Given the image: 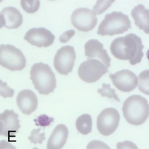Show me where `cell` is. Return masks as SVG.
Returning a JSON list of instances; mask_svg holds the SVG:
<instances>
[{
	"instance_id": "6da1fadb",
	"label": "cell",
	"mask_w": 149,
	"mask_h": 149,
	"mask_svg": "<svg viewBox=\"0 0 149 149\" xmlns=\"http://www.w3.org/2000/svg\"><path fill=\"white\" fill-rule=\"evenodd\" d=\"M144 46L141 38L130 33L125 37L116 38L111 44V52L116 58L122 60H129L132 65L141 62L143 56Z\"/></svg>"
},
{
	"instance_id": "7a4b0ae2",
	"label": "cell",
	"mask_w": 149,
	"mask_h": 149,
	"mask_svg": "<svg viewBox=\"0 0 149 149\" xmlns=\"http://www.w3.org/2000/svg\"><path fill=\"white\" fill-rule=\"evenodd\" d=\"M122 110L124 118L129 124L139 126L144 123L148 118V102L141 95H131L124 102Z\"/></svg>"
},
{
	"instance_id": "3957f363",
	"label": "cell",
	"mask_w": 149,
	"mask_h": 149,
	"mask_svg": "<svg viewBox=\"0 0 149 149\" xmlns=\"http://www.w3.org/2000/svg\"><path fill=\"white\" fill-rule=\"evenodd\" d=\"M30 79L35 89L42 95H49L56 87L55 74L49 65L42 62L33 65L30 71Z\"/></svg>"
},
{
	"instance_id": "277c9868",
	"label": "cell",
	"mask_w": 149,
	"mask_h": 149,
	"mask_svg": "<svg viewBox=\"0 0 149 149\" xmlns=\"http://www.w3.org/2000/svg\"><path fill=\"white\" fill-rule=\"evenodd\" d=\"M131 28L128 16L121 12H113L105 15L99 26L97 33L102 36H112L124 33Z\"/></svg>"
},
{
	"instance_id": "5b68a950",
	"label": "cell",
	"mask_w": 149,
	"mask_h": 149,
	"mask_svg": "<svg viewBox=\"0 0 149 149\" xmlns=\"http://www.w3.org/2000/svg\"><path fill=\"white\" fill-rule=\"evenodd\" d=\"M23 52L11 45H0V65L12 71H21L26 66Z\"/></svg>"
},
{
	"instance_id": "8992f818",
	"label": "cell",
	"mask_w": 149,
	"mask_h": 149,
	"mask_svg": "<svg viewBox=\"0 0 149 149\" xmlns=\"http://www.w3.org/2000/svg\"><path fill=\"white\" fill-rule=\"evenodd\" d=\"M109 68L99 60L87 59L80 65L78 73L80 79L87 83L97 81L108 72Z\"/></svg>"
},
{
	"instance_id": "52a82bcc",
	"label": "cell",
	"mask_w": 149,
	"mask_h": 149,
	"mask_svg": "<svg viewBox=\"0 0 149 149\" xmlns=\"http://www.w3.org/2000/svg\"><path fill=\"white\" fill-rule=\"evenodd\" d=\"M120 119V113L116 109L112 107L105 109L97 116V130L102 135H110L118 128Z\"/></svg>"
},
{
	"instance_id": "ba28073f",
	"label": "cell",
	"mask_w": 149,
	"mask_h": 149,
	"mask_svg": "<svg viewBox=\"0 0 149 149\" xmlns=\"http://www.w3.org/2000/svg\"><path fill=\"white\" fill-rule=\"evenodd\" d=\"M76 53L74 48L72 46H64L56 52L54 59V66L58 73L68 75L72 71Z\"/></svg>"
},
{
	"instance_id": "9c48e42d",
	"label": "cell",
	"mask_w": 149,
	"mask_h": 149,
	"mask_svg": "<svg viewBox=\"0 0 149 149\" xmlns=\"http://www.w3.org/2000/svg\"><path fill=\"white\" fill-rule=\"evenodd\" d=\"M73 26L81 31H91L94 29L97 24L96 14L87 8H81L76 9L71 17Z\"/></svg>"
},
{
	"instance_id": "30bf717a",
	"label": "cell",
	"mask_w": 149,
	"mask_h": 149,
	"mask_svg": "<svg viewBox=\"0 0 149 149\" xmlns=\"http://www.w3.org/2000/svg\"><path fill=\"white\" fill-rule=\"evenodd\" d=\"M113 85L120 91L129 92L138 85V79L133 72L128 69L121 70L109 75Z\"/></svg>"
},
{
	"instance_id": "8fae6325",
	"label": "cell",
	"mask_w": 149,
	"mask_h": 149,
	"mask_svg": "<svg viewBox=\"0 0 149 149\" xmlns=\"http://www.w3.org/2000/svg\"><path fill=\"white\" fill-rule=\"evenodd\" d=\"M55 37L49 30L44 27L33 28L25 34L24 39L31 45L45 48L54 43Z\"/></svg>"
},
{
	"instance_id": "7c38bea8",
	"label": "cell",
	"mask_w": 149,
	"mask_h": 149,
	"mask_svg": "<svg viewBox=\"0 0 149 149\" xmlns=\"http://www.w3.org/2000/svg\"><path fill=\"white\" fill-rule=\"evenodd\" d=\"M103 47L102 43L97 40H89L85 45V55L87 59L99 60L109 68L111 66V59Z\"/></svg>"
},
{
	"instance_id": "4fadbf2b",
	"label": "cell",
	"mask_w": 149,
	"mask_h": 149,
	"mask_svg": "<svg viewBox=\"0 0 149 149\" xmlns=\"http://www.w3.org/2000/svg\"><path fill=\"white\" fill-rule=\"evenodd\" d=\"M19 116L13 110L6 109L0 113V122L3 124V130L1 135L9 138L15 136L21 127L18 120Z\"/></svg>"
},
{
	"instance_id": "5bb4252c",
	"label": "cell",
	"mask_w": 149,
	"mask_h": 149,
	"mask_svg": "<svg viewBox=\"0 0 149 149\" xmlns=\"http://www.w3.org/2000/svg\"><path fill=\"white\" fill-rule=\"evenodd\" d=\"M16 102L18 107L24 114L29 116L38 108V97L30 89H24L17 94Z\"/></svg>"
},
{
	"instance_id": "9a60e30c",
	"label": "cell",
	"mask_w": 149,
	"mask_h": 149,
	"mask_svg": "<svg viewBox=\"0 0 149 149\" xmlns=\"http://www.w3.org/2000/svg\"><path fill=\"white\" fill-rule=\"evenodd\" d=\"M68 135V129L65 125H57L48 139L47 149H62L66 143Z\"/></svg>"
},
{
	"instance_id": "2e32d148",
	"label": "cell",
	"mask_w": 149,
	"mask_h": 149,
	"mask_svg": "<svg viewBox=\"0 0 149 149\" xmlns=\"http://www.w3.org/2000/svg\"><path fill=\"white\" fill-rule=\"evenodd\" d=\"M3 17L4 26L8 29H16L22 24L23 16L20 12L14 7H6L1 12Z\"/></svg>"
},
{
	"instance_id": "e0dca14e",
	"label": "cell",
	"mask_w": 149,
	"mask_h": 149,
	"mask_svg": "<svg viewBox=\"0 0 149 149\" xmlns=\"http://www.w3.org/2000/svg\"><path fill=\"white\" fill-rule=\"evenodd\" d=\"M131 15L134 23L140 29L143 30L146 33H149V12L142 4H139L132 9Z\"/></svg>"
},
{
	"instance_id": "ac0fdd59",
	"label": "cell",
	"mask_w": 149,
	"mask_h": 149,
	"mask_svg": "<svg viewBox=\"0 0 149 149\" xmlns=\"http://www.w3.org/2000/svg\"><path fill=\"white\" fill-rule=\"evenodd\" d=\"M76 127L78 132L87 135L92 132V120L89 114H83L78 117L76 121Z\"/></svg>"
},
{
	"instance_id": "d6986e66",
	"label": "cell",
	"mask_w": 149,
	"mask_h": 149,
	"mask_svg": "<svg viewBox=\"0 0 149 149\" xmlns=\"http://www.w3.org/2000/svg\"><path fill=\"white\" fill-rule=\"evenodd\" d=\"M149 70L142 72L139 75V89L146 95H149Z\"/></svg>"
},
{
	"instance_id": "ffe728a7",
	"label": "cell",
	"mask_w": 149,
	"mask_h": 149,
	"mask_svg": "<svg viewBox=\"0 0 149 149\" xmlns=\"http://www.w3.org/2000/svg\"><path fill=\"white\" fill-rule=\"evenodd\" d=\"M97 92L100 93L102 97H107L109 99H114L117 101L120 102V99L116 93L115 89H112L110 85L109 84L103 83L102 88L98 89Z\"/></svg>"
},
{
	"instance_id": "44dd1931",
	"label": "cell",
	"mask_w": 149,
	"mask_h": 149,
	"mask_svg": "<svg viewBox=\"0 0 149 149\" xmlns=\"http://www.w3.org/2000/svg\"><path fill=\"white\" fill-rule=\"evenodd\" d=\"M22 7L26 13L33 14L39 10L40 5V1H21Z\"/></svg>"
},
{
	"instance_id": "7402d4cb",
	"label": "cell",
	"mask_w": 149,
	"mask_h": 149,
	"mask_svg": "<svg viewBox=\"0 0 149 149\" xmlns=\"http://www.w3.org/2000/svg\"><path fill=\"white\" fill-rule=\"evenodd\" d=\"M41 130V128L37 129H33L31 132V135L30 136L28 139L31 143H33L34 144L38 143L41 144L42 143L43 141L46 139L45 132L40 133Z\"/></svg>"
},
{
	"instance_id": "603a6c76",
	"label": "cell",
	"mask_w": 149,
	"mask_h": 149,
	"mask_svg": "<svg viewBox=\"0 0 149 149\" xmlns=\"http://www.w3.org/2000/svg\"><path fill=\"white\" fill-rule=\"evenodd\" d=\"M114 1H97L96 5L93 7V11L97 15L102 14Z\"/></svg>"
},
{
	"instance_id": "cb8c5ba5",
	"label": "cell",
	"mask_w": 149,
	"mask_h": 149,
	"mask_svg": "<svg viewBox=\"0 0 149 149\" xmlns=\"http://www.w3.org/2000/svg\"><path fill=\"white\" fill-rule=\"evenodd\" d=\"M15 93L14 89L8 87L6 82L0 79V95L4 98L13 97Z\"/></svg>"
},
{
	"instance_id": "d4e9b609",
	"label": "cell",
	"mask_w": 149,
	"mask_h": 149,
	"mask_svg": "<svg viewBox=\"0 0 149 149\" xmlns=\"http://www.w3.org/2000/svg\"><path fill=\"white\" fill-rule=\"evenodd\" d=\"M54 118L44 114L39 116L37 119L34 120V121L36 122V126H42L45 128L50 126L51 123L54 122Z\"/></svg>"
},
{
	"instance_id": "484cf974",
	"label": "cell",
	"mask_w": 149,
	"mask_h": 149,
	"mask_svg": "<svg viewBox=\"0 0 149 149\" xmlns=\"http://www.w3.org/2000/svg\"><path fill=\"white\" fill-rule=\"evenodd\" d=\"M86 149H111L108 145L99 140H93L89 142Z\"/></svg>"
},
{
	"instance_id": "4316f807",
	"label": "cell",
	"mask_w": 149,
	"mask_h": 149,
	"mask_svg": "<svg viewBox=\"0 0 149 149\" xmlns=\"http://www.w3.org/2000/svg\"><path fill=\"white\" fill-rule=\"evenodd\" d=\"M116 148L117 149H139L135 144L129 141L118 143Z\"/></svg>"
},
{
	"instance_id": "83f0119b",
	"label": "cell",
	"mask_w": 149,
	"mask_h": 149,
	"mask_svg": "<svg viewBox=\"0 0 149 149\" xmlns=\"http://www.w3.org/2000/svg\"><path fill=\"white\" fill-rule=\"evenodd\" d=\"M75 34V31L74 30L70 29L65 32L60 36L59 41L63 43H65L69 40Z\"/></svg>"
},
{
	"instance_id": "f1b7e54d",
	"label": "cell",
	"mask_w": 149,
	"mask_h": 149,
	"mask_svg": "<svg viewBox=\"0 0 149 149\" xmlns=\"http://www.w3.org/2000/svg\"><path fill=\"white\" fill-rule=\"evenodd\" d=\"M0 149H16V148L7 141L2 140L0 141Z\"/></svg>"
},
{
	"instance_id": "f546056e",
	"label": "cell",
	"mask_w": 149,
	"mask_h": 149,
	"mask_svg": "<svg viewBox=\"0 0 149 149\" xmlns=\"http://www.w3.org/2000/svg\"><path fill=\"white\" fill-rule=\"evenodd\" d=\"M5 24V21L3 16L0 14V29L2 28Z\"/></svg>"
},
{
	"instance_id": "4dcf8cb0",
	"label": "cell",
	"mask_w": 149,
	"mask_h": 149,
	"mask_svg": "<svg viewBox=\"0 0 149 149\" xmlns=\"http://www.w3.org/2000/svg\"><path fill=\"white\" fill-rule=\"evenodd\" d=\"M3 130V124L1 122H0V134H1Z\"/></svg>"
},
{
	"instance_id": "1f68e13d",
	"label": "cell",
	"mask_w": 149,
	"mask_h": 149,
	"mask_svg": "<svg viewBox=\"0 0 149 149\" xmlns=\"http://www.w3.org/2000/svg\"><path fill=\"white\" fill-rule=\"evenodd\" d=\"M32 149H39L38 148H33Z\"/></svg>"
}]
</instances>
